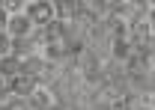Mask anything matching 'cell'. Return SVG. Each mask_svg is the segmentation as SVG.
<instances>
[{"label":"cell","instance_id":"obj_1","mask_svg":"<svg viewBox=\"0 0 155 110\" xmlns=\"http://www.w3.org/2000/svg\"><path fill=\"white\" fill-rule=\"evenodd\" d=\"M27 30H30V18L27 15H15V18H9V24H6V33L9 36H21Z\"/></svg>","mask_w":155,"mask_h":110},{"label":"cell","instance_id":"obj_2","mask_svg":"<svg viewBox=\"0 0 155 110\" xmlns=\"http://www.w3.org/2000/svg\"><path fill=\"white\" fill-rule=\"evenodd\" d=\"M51 6H30V15H36V18H51Z\"/></svg>","mask_w":155,"mask_h":110},{"label":"cell","instance_id":"obj_3","mask_svg":"<svg viewBox=\"0 0 155 110\" xmlns=\"http://www.w3.org/2000/svg\"><path fill=\"white\" fill-rule=\"evenodd\" d=\"M9 24V18H6V12H0V27H6Z\"/></svg>","mask_w":155,"mask_h":110}]
</instances>
